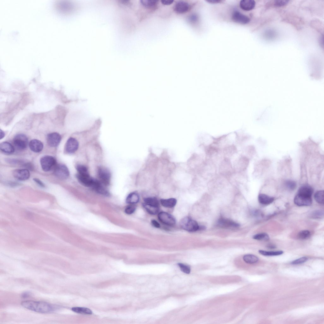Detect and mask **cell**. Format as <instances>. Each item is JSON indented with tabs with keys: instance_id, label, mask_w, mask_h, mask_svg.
<instances>
[{
	"instance_id": "cell-7",
	"label": "cell",
	"mask_w": 324,
	"mask_h": 324,
	"mask_svg": "<svg viewBox=\"0 0 324 324\" xmlns=\"http://www.w3.org/2000/svg\"><path fill=\"white\" fill-rule=\"evenodd\" d=\"M54 169L55 174L60 179H65L69 177V172L65 165L62 164L57 165Z\"/></svg>"
},
{
	"instance_id": "cell-32",
	"label": "cell",
	"mask_w": 324,
	"mask_h": 324,
	"mask_svg": "<svg viewBox=\"0 0 324 324\" xmlns=\"http://www.w3.org/2000/svg\"><path fill=\"white\" fill-rule=\"evenodd\" d=\"M76 167L78 174L81 175H89L87 168L85 166L82 165H78Z\"/></svg>"
},
{
	"instance_id": "cell-29",
	"label": "cell",
	"mask_w": 324,
	"mask_h": 324,
	"mask_svg": "<svg viewBox=\"0 0 324 324\" xmlns=\"http://www.w3.org/2000/svg\"><path fill=\"white\" fill-rule=\"evenodd\" d=\"M314 198L319 204H323L324 202V192L323 190L317 191L315 194Z\"/></svg>"
},
{
	"instance_id": "cell-45",
	"label": "cell",
	"mask_w": 324,
	"mask_h": 324,
	"mask_svg": "<svg viewBox=\"0 0 324 324\" xmlns=\"http://www.w3.org/2000/svg\"><path fill=\"white\" fill-rule=\"evenodd\" d=\"M1 135H0V139L2 140V139L5 136V133L2 130H1Z\"/></svg>"
},
{
	"instance_id": "cell-22",
	"label": "cell",
	"mask_w": 324,
	"mask_h": 324,
	"mask_svg": "<svg viewBox=\"0 0 324 324\" xmlns=\"http://www.w3.org/2000/svg\"><path fill=\"white\" fill-rule=\"evenodd\" d=\"M259 202L261 204L264 205H269L272 203L274 201V198L264 194H260L258 197Z\"/></svg>"
},
{
	"instance_id": "cell-36",
	"label": "cell",
	"mask_w": 324,
	"mask_h": 324,
	"mask_svg": "<svg viewBox=\"0 0 324 324\" xmlns=\"http://www.w3.org/2000/svg\"><path fill=\"white\" fill-rule=\"evenodd\" d=\"M178 265L182 272L186 274L190 273L191 269L189 266L182 263H178Z\"/></svg>"
},
{
	"instance_id": "cell-20",
	"label": "cell",
	"mask_w": 324,
	"mask_h": 324,
	"mask_svg": "<svg viewBox=\"0 0 324 324\" xmlns=\"http://www.w3.org/2000/svg\"><path fill=\"white\" fill-rule=\"evenodd\" d=\"M313 192V189L311 186L308 185H304L299 189L298 194L311 197Z\"/></svg>"
},
{
	"instance_id": "cell-31",
	"label": "cell",
	"mask_w": 324,
	"mask_h": 324,
	"mask_svg": "<svg viewBox=\"0 0 324 324\" xmlns=\"http://www.w3.org/2000/svg\"><path fill=\"white\" fill-rule=\"evenodd\" d=\"M144 202V203L148 205L159 207V202L156 198H148L145 199Z\"/></svg>"
},
{
	"instance_id": "cell-26",
	"label": "cell",
	"mask_w": 324,
	"mask_h": 324,
	"mask_svg": "<svg viewBox=\"0 0 324 324\" xmlns=\"http://www.w3.org/2000/svg\"><path fill=\"white\" fill-rule=\"evenodd\" d=\"M158 1L156 0H141V4L148 8H152L157 5Z\"/></svg>"
},
{
	"instance_id": "cell-41",
	"label": "cell",
	"mask_w": 324,
	"mask_h": 324,
	"mask_svg": "<svg viewBox=\"0 0 324 324\" xmlns=\"http://www.w3.org/2000/svg\"><path fill=\"white\" fill-rule=\"evenodd\" d=\"M173 2V0H162L161 3L165 5H169L172 4Z\"/></svg>"
},
{
	"instance_id": "cell-15",
	"label": "cell",
	"mask_w": 324,
	"mask_h": 324,
	"mask_svg": "<svg viewBox=\"0 0 324 324\" xmlns=\"http://www.w3.org/2000/svg\"><path fill=\"white\" fill-rule=\"evenodd\" d=\"M190 5L187 2L179 1L174 5L173 10L176 13L178 14H183L188 12L190 9Z\"/></svg>"
},
{
	"instance_id": "cell-27",
	"label": "cell",
	"mask_w": 324,
	"mask_h": 324,
	"mask_svg": "<svg viewBox=\"0 0 324 324\" xmlns=\"http://www.w3.org/2000/svg\"><path fill=\"white\" fill-rule=\"evenodd\" d=\"M243 259L245 262L249 264L256 263L259 260V259L257 256L250 254L245 255L243 257Z\"/></svg>"
},
{
	"instance_id": "cell-9",
	"label": "cell",
	"mask_w": 324,
	"mask_h": 324,
	"mask_svg": "<svg viewBox=\"0 0 324 324\" xmlns=\"http://www.w3.org/2000/svg\"><path fill=\"white\" fill-rule=\"evenodd\" d=\"M217 225L219 227L224 228H235L240 226L239 223L234 221L223 217L218 219Z\"/></svg>"
},
{
	"instance_id": "cell-3",
	"label": "cell",
	"mask_w": 324,
	"mask_h": 324,
	"mask_svg": "<svg viewBox=\"0 0 324 324\" xmlns=\"http://www.w3.org/2000/svg\"><path fill=\"white\" fill-rule=\"evenodd\" d=\"M249 162V159L245 155L239 156L233 164L235 173H245Z\"/></svg>"
},
{
	"instance_id": "cell-16",
	"label": "cell",
	"mask_w": 324,
	"mask_h": 324,
	"mask_svg": "<svg viewBox=\"0 0 324 324\" xmlns=\"http://www.w3.org/2000/svg\"><path fill=\"white\" fill-rule=\"evenodd\" d=\"M13 174L15 178L21 181L28 179L30 176L29 171L26 169L15 170L13 172Z\"/></svg>"
},
{
	"instance_id": "cell-35",
	"label": "cell",
	"mask_w": 324,
	"mask_h": 324,
	"mask_svg": "<svg viewBox=\"0 0 324 324\" xmlns=\"http://www.w3.org/2000/svg\"><path fill=\"white\" fill-rule=\"evenodd\" d=\"M285 184L287 188L290 190H294L297 187L296 182L293 180H287L286 181Z\"/></svg>"
},
{
	"instance_id": "cell-39",
	"label": "cell",
	"mask_w": 324,
	"mask_h": 324,
	"mask_svg": "<svg viewBox=\"0 0 324 324\" xmlns=\"http://www.w3.org/2000/svg\"><path fill=\"white\" fill-rule=\"evenodd\" d=\"M288 1H276L275 2V5L278 7H281L287 4L289 2Z\"/></svg>"
},
{
	"instance_id": "cell-10",
	"label": "cell",
	"mask_w": 324,
	"mask_h": 324,
	"mask_svg": "<svg viewBox=\"0 0 324 324\" xmlns=\"http://www.w3.org/2000/svg\"><path fill=\"white\" fill-rule=\"evenodd\" d=\"M158 218L163 223L170 226L175 225L176 220L174 217L167 213L162 212L159 213Z\"/></svg>"
},
{
	"instance_id": "cell-1",
	"label": "cell",
	"mask_w": 324,
	"mask_h": 324,
	"mask_svg": "<svg viewBox=\"0 0 324 324\" xmlns=\"http://www.w3.org/2000/svg\"><path fill=\"white\" fill-rule=\"evenodd\" d=\"M23 307L27 309L41 313H48L56 311L59 307L43 302L25 301L21 303Z\"/></svg>"
},
{
	"instance_id": "cell-44",
	"label": "cell",
	"mask_w": 324,
	"mask_h": 324,
	"mask_svg": "<svg viewBox=\"0 0 324 324\" xmlns=\"http://www.w3.org/2000/svg\"><path fill=\"white\" fill-rule=\"evenodd\" d=\"M208 3L212 4H217L221 3L222 1L220 0H207L206 1Z\"/></svg>"
},
{
	"instance_id": "cell-40",
	"label": "cell",
	"mask_w": 324,
	"mask_h": 324,
	"mask_svg": "<svg viewBox=\"0 0 324 324\" xmlns=\"http://www.w3.org/2000/svg\"><path fill=\"white\" fill-rule=\"evenodd\" d=\"M33 180L35 181V182H36L37 184H38L39 185V186H40V187L42 188L45 187V184L43 183V182H42L39 179L36 178H35L33 179Z\"/></svg>"
},
{
	"instance_id": "cell-13",
	"label": "cell",
	"mask_w": 324,
	"mask_h": 324,
	"mask_svg": "<svg viewBox=\"0 0 324 324\" xmlns=\"http://www.w3.org/2000/svg\"><path fill=\"white\" fill-rule=\"evenodd\" d=\"M294 202L299 206H308L311 205L312 200L311 197L298 194L294 198Z\"/></svg>"
},
{
	"instance_id": "cell-18",
	"label": "cell",
	"mask_w": 324,
	"mask_h": 324,
	"mask_svg": "<svg viewBox=\"0 0 324 324\" xmlns=\"http://www.w3.org/2000/svg\"><path fill=\"white\" fill-rule=\"evenodd\" d=\"M29 147L30 150L35 153L41 152L43 150V145L40 141L37 140H32L29 143Z\"/></svg>"
},
{
	"instance_id": "cell-37",
	"label": "cell",
	"mask_w": 324,
	"mask_h": 324,
	"mask_svg": "<svg viewBox=\"0 0 324 324\" xmlns=\"http://www.w3.org/2000/svg\"><path fill=\"white\" fill-rule=\"evenodd\" d=\"M136 209V206L133 205H129L125 209V212L127 214H131L133 213Z\"/></svg>"
},
{
	"instance_id": "cell-8",
	"label": "cell",
	"mask_w": 324,
	"mask_h": 324,
	"mask_svg": "<svg viewBox=\"0 0 324 324\" xmlns=\"http://www.w3.org/2000/svg\"><path fill=\"white\" fill-rule=\"evenodd\" d=\"M98 174L99 181L105 186H108L111 179V173L109 170L106 168L100 167L98 170Z\"/></svg>"
},
{
	"instance_id": "cell-14",
	"label": "cell",
	"mask_w": 324,
	"mask_h": 324,
	"mask_svg": "<svg viewBox=\"0 0 324 324\" xmlns=\"http://www.w3.org/2000/svg\"><path fill=\"white\" fill-rule=\"evenodd\" d=\"M232 18L234 22L243 25L247 24L250 21V19L248 16L238 11L233 13Z\"/></svg>"
},
{
	"instance_id": "cell-25",
	"label": "cell",
	"mask_w": 324,
	"mask_h": 324,
	"mask_svg": "<svg viewBox=\"0 0 324 324\" xmlns=\"http://www.w3.org/2000/svg\"><path fill=\"white\" fill-rule=\"evenodd\" d=\"M143 206L147 211L151 214H156L159 211V207L149 205L145 203L143 204Z\"/></svg>"
},
{
	"instance_id": "cell-34",
	"label": "cell",
	"mask_w": 324,
	"mask_h": 324,
	"mask_svg": "<svg viewBox=\"0 0 324 324\" xmlns=\"http://www.w3.org/2000/svg\"><path fill=\"white\" fill-rule=\"evenodd\" d=\"M310 233L308 230H303L300 231L298 234V237L300 239H306L310 237Z\"/></svg>"
},
{
	"instance_id": "cell-42",
	"label": "cell",
	"mask_w": 324,
	"mask_h": 324,
	"mask_svg": "<svg viewBox=\"0 0 324 324\" xmlns=\"http://www.w3.org/2000/svg\"><path fill=\"white\" fill-rule=\"evenodd\" d=\"M151 223L152 225L155 227L159 228L160 227V224L155 220H152Z\"/></svg>"
},
{
	"instance_id": "cell-6",
	"label": "cell",
	"mask_w": 324,
	"mask_h": 324,
	"mask_svg": "<svg viewBox=\"0 0 324 324\" xmlns=\"http://www.w3.org/2000/svg\"><path fill=\"white\" fill-rule=\"evenodd\" d=\"M14 146L18 149L23 150L26 149L28 144V140L27 137L23 134H19L16 135L13 140Z\"/></svg>"
},
{
	"instance_id": "cell-43",
	"label": "cell",
	"mask_w": 324,
	"mask_h": 324,
	"mask_svg": "<svg viewBox=\"0 0 324 324\" xmlns=\"http://www.w3.org/2000/svg\"><path fill=\"white\" fill-rule=\"evenodd\" d=\"M314 214V216L313 215V217H319L322 216V215H323V212L322 213L321 211H317Z\"/></svg>"
},
{
	"instance_id": "cell-12",
	"label": "cell",
	"mask_w": 324,
	"mask_h": 324,
	"mask_svg": "<svg viewBox=\"0 0 324 324\" xmlns=\"http://www.w3.org/2000/svg\"><path fill=\"white\" fill-rule=\"evenodd\" d=\"M76 178L79 182L83 186L87 187H92L95 179L90 177L89 175H81L77 174Z\"/></svg>"
},
{
	"instance_id": "cell-21",
	"label": "cell",
	"mask_w": 324,
	"mask_h": 324,
	"mask_svg": "<svg viewBox=\"0 0 324 324\" xmlns=\"http://www.w3.org/2000/svg\"><path fill=\"white\" fill-rule=\"evenodd\" d=\"M1 151L3 153L8 154L13 153L15 149L13 146L9 142H5L2 143L0 145Z\"/></svg>"
},
{
	"instance_id": "cell-5",
	"label": "cell",
	"mask_w": 324,
	"mask_h": 324,
	"mask_svg": "<svg viewBox=\"0 0 324 324\" xmlns=\"http://www.w3.org/2000/svg\"><path fill=\"white\" fill-rule=\"evenodd\" d=\"M40 163L42 170L45 172H48L55 168L57 164L56 159L51 156H46L40 159Z\"/></svg>"
},
{
	"instance_id": "cell-4",
	"label": "cell",
	"mask_w": 324,
	"mask_h": 324,
	"mask_svg": "<svg viewBox=\"0 0 324 324\" xmlns=\"http://www.w3.org/2000/svg\"><path fill=\"white\" fill-rule=\"evenodd\" d=\"M179 224L183 229L190 232H195L200 228L198 222L188 217L182 219Z\"/></svg>"
},
{
	"instance_id": "cell-30",
	"label": "cell",
	"mask_w": 324,
	"mask_h": 324,
	"mask_svg": "<svg viewBox=\"0 0 324 324\" xmlns=\"http://www.w3.org/2000/svg\"><path fill=\"white\" fill-rule=\"evenodd\" d=\"M259 252L261 254L263 255L267 256L279 255L283 254V251H267L262 250H259Z\"/></svg>"
},
{
	"instance_id": "cell-19",
	"label": "cell",
	"mask_w": 324,
	"mask_h": 324,
	"mask_svg": "<svg viewBox=\"0 0 324 324\" xmlns=\"http://www.w3.org/2000/svg\"><path fill=\"white\" fill-rule=\"evenodd\" d=\"M256 3L253 0H243L240 3V7L243 10L249 11L255 7Z\"/></svg>"
},
{
	"instance_id": "cell-11",
	"label": "cell",
	"mask_w": 324,
	"mask_h": 324,
	"mask_svg": "<svg viewBox=\"0 0 324 324\" xmlns=\"http://www.w3.org/2000/svg\"><path fill=\"white\" fill-rule=\"evenodd\" d=\"M61 140V136L58 133H52L49 134L47 135V143L51 147H57L60 144Z\"/></svg>"
},
{
	"instance_id": "cell-38",
	"label": "cell",
	"mask_w": 324,
	"mask_h": 324,
	"mask_svg": "<svg viewBox=\"0 0 324 324\" xmlns=\"http://www.w3.org/2000/svg\"><path fill=\"white\" fill-rule=\"evenodd\" d=\"M308 260V258L306 257H303L298 259L292 262V264L293 265H298L302 264L306 262Z\"/></svg>"
},
{
	"instance_id": "cell-17",
	"label": "cell",
	"mask_w": 324,
	"mask_h": 324,
	"mask_svg": "<svg viewBox=\"0 0 324 324\" xmlns=\"http://www.w3.org/2000/svg\"><path fill=\"white\" fill-rule=\"evenodd\" d=\"M79 144L77 141L73 138H70L67 141L65 146L66 152L69 154L75 152L78 150Z\"/></svg>"
},
{
	"instance_id": "cell-33",
	"label": "cell",
	"mask_w": 324,
	"mask_h": 324,
	"mask_svg": "<svg viewBox=\"0 0 324 324\" xmlns=\"http://www.w3.org/2000/svg\"><path fill=\"white\" fill-rule=\"evenodd\" d=\"M253 238L256 240L262 241H267L269 239V236L265 233L257 234L253 236Z\"/></svg>"
},
{
	"instance_id": "cell-23",
	"label": "cell",
	"mask_w": 324,
	"mask_h": 324,
	"mask_svg": "<svg viewBox=\"0 0 324 324\" xmlns=\"http://www.w3.org/2000/svg\"><path fill=\"white\" fill-rule=\"evenodd\" d=\"M160 201L162 205L167 208L173 207L177 203V200L174 198L162 199Z\"/></svg>"
},
{
	"instance_id": "cell-24",
	"label": "cell",
	"mask_w": 324,
	"mask_h": 324,
	"mask_svg": "<svg viewBox=\"0 0 324 324\" xmlns=\"http://www.w3.org/2000/svg\"><path fill=\"white\" fill-rule=\"evenodd\" d=\"M140 200L139 196L135 193L130 194L127 197L126 201L129 204L133 205L137 203Z\"/></svg>"
},
{
	"instance_id": "cell-2",
	"label": "cell",
	"mask_w": 324,
	"mask_h": 324,
	"mask_svg": "<svg viewBox=\"0 0 324 324\" xmlns=\"http://www.w3.org/2000/svg\"><path fill=\"white\" fill-rule=\"evenodd\" d=\"M219 175L228 180L232 178L235 172L233 164L230 159L223 158L219 165Z\"/></svg>"
},
{
	"instance_id": "cell-28",
	"label": "cell",
	"mask_w": 324,
	"mask_h": 324,
	"mask_svg": "<svg viewBox=\"0 0 324 324\" xmlns=\"http://www.w3.org/2000/svg\"><path fill=\"white\" fill-rule=\"evenodd\" d=\"M72 310L73 311L78 313L89 315L91 314L92 313L91 310L89 309L86 308L73 307L72 308Z\"/></svg>"
}]
</instances>
